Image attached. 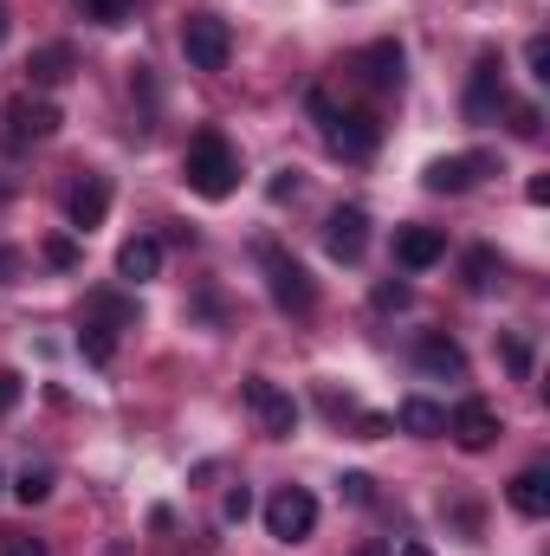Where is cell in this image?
<instances>
[{
  "mask_svg": "<svg viewBox=\"0 0 550 556\" xmlns=\"http://www.w3.org/2000/svg\"><path fill=\"white\" fill-rule=\"evenodd\" d=\"M7 130H13V142H46L59 130V111L46 98H13L7 104Z\"/></svg>",
  "mask_w": 550,
  "mask_h": 556,
  "instance_id": "obj_13",
  "label": "cell"
},
{
  "mask_svg": "<svg viewBox=\"0 0 550 556\" xmlns=\"http://www.w3.org/2000/svg\"><path fill=\"white\" fill-rule=\"evenodd\" d=\"M499 278H505V260H499L492 247H479V253H466V285H473V291H492Z\"/></svg>",
  "mask_w": 550,
  "mask_h": 556,
  "instance_id": "obj_22",
  "label": "cell"
},
{
  "mask_svg": "<svg viewBox=\"0 0 550 556\" xmlns=\"http://www.w3.org/2000/svg\"><path fill=\"white\" fill-rule=\"evenodd\" d=\"M505 363H512L518 376H532V343H525V337H505Z\"/></svg>",
  "mask_w": 550,
  "mask_h": 556,
  "instance_id": "obj_29",
  "label": "cell"
},
{
  "mask_svg": "<svg viewBox=\"0 0 550 556\" xmlns=\"http://www.w3.org/2000/svg\"><path fill=\"white\" fill-rule=\"evenodd\" d=\"M85 317L104 324V330H130V324H137V304L117 298V291H91V298H85Z\"/></svg>",
  "mask_w": 550,
  "mask_h": 556,
  "instance_id": "obj_18",
  "label": "cell"
},
{
  "mask_svg": "<svg viewBox=\"0 0 550 556\" xmlns=\"http://www.w3.org/2000/svg\"><path fill=\"white\" fill-rule=\"evenodd\" d=\"M155 273H162V240L137 233V240H124V247H117V278L142 285V278H155Z\"/></svg>",
  "mask_w": 550,
  "mask_h": 556,
  "instance_id": "obj_16",
  "label": "cell"
},
{
  "mask_svg": "<svg viewBox=\"0 0 550 556\" xmlns=\"http://www.w3.org/2000/svg\"><path fill=\"white\" fill-rule=\"evenodd\" d=\"M343 492H350V498H357V505H370V498H376V492H370V479H363V472H350V479H343Z\"/></svg>",
  "mask_w": 550,
  "mask_h": 556,
  "instance_id": "obj_33",
  "label": "cell"
},
{
  "mask_svg": "<svg viewBox=\"0 0 550 556\" xmlns=\"http://www.w3.org/2000/svg\"><path fill=\"white\" fill-rule=\"evenodd\" d=\"M525 201H532V207H545V201H550V175H532V188H525Z\"/></svg>",
  "mask_w": 550,
  "mask_h": 556,
  "instance_id": "obj_34",
  "label": "cell"
},
{
  "mask_svg": "<svg viewBox=\"0 0 550 556\" xmlns=\"http://www.w3.org/2000/svg\"><path fill=\"white\" fill-rule=\"evenodd\" d=\"M46 266L72 273V266H78V240H65V233H59V240H46Z\"/></svg>",
  "mask_w": 550,
  "mask_h": 556,
  "instance_id": "obj_25",
  "label": "cell"
},
{
  "mask_svg": "<svg viewBox=\"0 0 550 556\" xmlns=\"http://www.w3.org/2000/svg\"><path fill=\"white\" fill-rule=\"evenodd\" d=\"M512 130H518V137H538V130H545V117H538L532 104H518V111H512Z\"/></svg>",
  "mask_w": 550,
  "mask_h": 556,
  "instance_id": "obj_31",
  "label": "cell"
},
{
  "mask_svg": "<svg viewBox=\"0 0 550 556\" xmlns=\"http://www.w3.org/2000/svg\"><path fill=\"white\" fill-rule=\"evenodd\" d=\"M525 65H532L538 85H550V39H532V46H525Z\"/></svg>",
  "mask_w": 550,
  "mask_h": 556,
  "instance_id": "obj_27",
  "label": "cell"
},
{
  "mask_svg": "<svg viewBox=\"0 0 550 556\" xmlns=\"http://www.w3.org/2000/svg\"><path fill=\"white\" fill-rule=\"evenodd\" d=\"M20 273H26V253L20 247H0V285H20Z\"/></svg>",
  "mask_w": 550,
  "mask_h": 556,
  "instance_id": "obj_28",
  "label": "cell"
},
{
  "mask_svg": "<svg viewBox=\"0 0 550 556\" xmlns=\"http://www.w3.org/2000/svg\"><path fill=\"white\" fill-rule=\"evenodd\" d=\"M285 194H298V175L285 168V175H273V201H285Z\"/></svg>",
  "mask_w": 550,
  "mask_h": 556,
  "instance_id": "obj_36",
  "label": "cell"
},
{
  "mask_svg": "<svg viewBox=\"0 0 550 556\" xmlns=\"http://www.w3.org/2000/svg\"><path fill=\"white\" fill-rule=\"evenodd\" d=\"M247 408H253V420H260L273 440H291V433H298V402L278 389L273 376H253V382H247Z\"/></svg>",
  "mask_w": 550,
  "mask_h": 556,
  "instance_id": "obj_6",
  "label": "cell"
},
{
  "mask_svg": "<svg viewBox=\"0 0 550 556\" xmlns=\"http://www.w3.org/2000/svg\"><path fill=\"white\" fill-rule=\"evenodd\" d=\"M396 556H434V551H427V544H414V538H409V544H402Z\"/></svg>",
  "mask_w": 550,
  "mask_h": 556,
  "instance_id": "obj_37",
  "label": "cell"
},
{
  "mask_svg": "<svg viewBox=\"0 0 550 556\" xmlns=\"http://www.w3.org/2000/svg\"><path fill=\"white\" fill-rule=\"evenodd\" d=\"M402 433H414V440H440V433H447V408H434V402H421V395H414V402H402Z\"/></svg>",
  "mask_w": 550,
  "mask_h": 556,
  "instance_id": "obj_20",
  "label": "cell"
},
{
  "mask_svg": "<svg viewBox=\"0 0 550 556\" xmlns=\"http://www.w3.org/2000/svg\"><path fill=\"white\" fill-rule=\"evenodd\" d=\"M447 433H453L466 453H486V446L499 440V415H492L486 402H460V408L447 415Z\"/></svg>",
  "mask_w": 550,
  "mask_h": 556,
  "instance_id": "obj_11",
  "label": "cell"
},
{
  "mask_svg": "<svg viewBox=\"0 0 550 556\" xmlns=\"http://www.w3.org/2000/svg\"><path fill=\"white\" fill-rule=\"evenodd\" d=\"M357 65H363V78H370L376 91H396V85H402V46H396V39H376Z\"/></svg>",
  "mask_w": 550,
  "mask_h": 556,
  "instance_id": "obj_17",
  "label": "cell"
},
{
  "mask_svg": "<svg viewBox=\"0 0 550 556\" xmlns=\"http://www.w3.org/2000/svg\"><path fill=\"white\" fill-rule=\"evenodd\" d=\"M247 511H253V492L234 485V492H227V525H247Z\"/></svg>",
  "mask_w": 550,
  "mask_h": 556,
  "instance_id": "obj_30",
  "label": "cell"
},
{
  "mask_svg": "<svg viewBox=\"0 0 550 556\" xmlns=\"http://www.w3.org/2000/svg\"><path fill=\"white\" fill-rule=\"evenodd\" d=\"M0 39H7V7H0Z\"/></svg>",
  "mask_w": 550,
  "mask_h": 556,
  "instance_id": "obj_39",
  "label": "cell"
},
{
  "mask_svg": "<svg viewBox=\"0 0 550 556\" xmlns=\"http://www.w3.org/2000/svg\"><path fill=\"white\" fill-rule=\"evenodd\" d=\"M357 556H389V551H383V544H363V551H357Z\"/></svg>",
  "mask_w": 550,
  "mask_h": 556,
  "instance_id": "obj_38",
  "label": "cell"
},
{
  "mask_svg": "<svg viewBox=\"0 0 550 556\" xmlns=\"http://www.w3.org/2000/svg\"><path fill=\"white\" fill-rule=\"evenodd\" d=\"M26 78H33L39 91L65 85V78H72V52H65V46H46V52H33V59H26Z\"/></svg>",
  "mask_w": 550,
  "mask_h": 556,
  "instance_id": "obj_19",
  "label": "cell"
},
{
  "mask_svg": "<svg viewBox=\"0 0 550 556\" xmlns=\"http://www.w3.org/2000/svg\"><path fill=\"white\" fill-rule=\"evenodd\" d=\"M266 531H273L278 544H304L317 531V498L304 485H278L273 498H266Z\"/></svg>",
  "mask_w": 550,
  "mask_h": 556,
  "instance_id": "obj_5",
  "label": "cell"
},
{
  "mask_svg": "<svg viewBox=\"0 0 550 556\" xmlns=\"http://www.w3.org/2000/svg\"><path fill=\"white\" fill-rule=\"evenodd\" d=\"M304 111L317 117V130H324V142H330V155H343V162H370V155H376L383 124H376L370 111H337L324 91H311V98H304Z\"/></svg>",
  "mask_w": 550,
  "mask_h": 556,
  "instance_id": "obj_1",
  "label": "cell"
},
{
  "mask_svg": "<svg viewBox=\"0 0 550 556\" xmlns=\"http://www.w3.org/2000/svg\"><path fill=\"white\" fill-rule=\"evenodd\" d=\"M130 7H137V0H85V20H98V26H124Z\"/></svg>",
  "mask_w": 550,
  "mask_h": 556,
  "instance_id": "obj_24",
  "label": "cell"
},
{
  "mask_svg": "<svg viewBox=\"0 0 550 556\" xmlns=\"http://www.w3.org/2000/svg\"><path fill=\"white\" fill-rule=\"evenodd\" d=\"M505 65L486 52L479 65H473V91H466V117L473 124H486V117H499V104H505V78H499Z\"/></svg>",
  "mask_w": 550,
  "mask_h": 556,
  "instance_id": "obj_12",
  "label": "cell"
},
{
  "mask_svg": "<svg viewBox=\"0 0 550 556\" xmlns=\"http://www.w3.org/2000/svg\"><path fill=\"white\" fill-rule=\"evenodd\" d=\"M479 175H486V155H440V162H427L421 181H427L434 194H466Z\"/></svg>",
  "mask_w": 550,
  "mask_h": 556,
  "instance_id": "obj_14",
  "label": "cell"
},
{
  "mask_svg": "<svg viewBox=\"0 0 550 556\" xmlns=\"http://www.w3.org/2000/svg\"><path fill=\"white\" fill-rule=\"evenodd\" d=\"M13 402H20V376H7V369H0V408H13Z\"/></svg>",
  "mask_w": 550,
  "mask_h": 556,
  "instance_id": "obj_35",
  "label": "cell"
},
{
  "mask_svg": "<svg viewBox=\"0 0 550 556\" xmlns=\"http://www.w3.org/2000/svg\"><path fill=\"white\" fill-rule=\"evenodd\" d=\"M78 350L104 369L111 356H117V330H104V324H91V317H78Z\"/></svg>",
  "mask_w": 550,
  "mask_h": 556,
  "instance_id": "obj_21",
  "label": "cell"
},
{
  "mask_svg": "<svg viewBox=\"0 0 550 556\" xmlns=\"http://www.w3.org/2000/svg\"><path fill=\"white\" fill-rule=\"evenodd\" d=\"M253 253H260V266H266V291H273L278 311H285V317H311V311H317V285H311V273H304L278 240H260Z\"/></svg>",
  "mask_w": 550,
  "mask_h": 556,
  "instance_id": "obj_3",
  "label": "cell"
},
{
  "mask_svg": "<svg viewBox=\"0 0 550 556\" xmlns=\"http://www.w3.org/2000/svg\"><path fill=\"white\" fill-rule=\"evenodd\" d=\"M414 369L434 376V382H466V350H460L447 330H427V337L414 343Z\"/></svg>",
  "mask_w": 550,
  "mask_h": 556,
  "instance_id": "obj_8",
  "label": "cell"
},
{
  "mask_svg": "<svg viewBox=\"0 0 550 556\" xmlns=\"http://www.w3.org/2000/svg\"><path fill=\"white\" fill-rule=\"evenodd\" d=\"M182 175H188V188L201 201H227L234 181H240V155H234V142L221 137V130H201V137L188 142V155H182Z\"/></svg>",
  "mask_w": 550,
  "mask_h": 556,
  "instance_id": "obj_2",
  "label": "cell"
},
{
  "mask_svg": "<svg viewBox=\"0 0 550 556\" xmlns=\"http://www.w3.org/2000/svg\"><path fill=\"white\" fill-rule=\"evenodd\" d=\"M65 214H72V227H78V233L104 227V214H111V181H104V175H78V181H72V194H65Z\"/></svg>",
  "mask_w": 550,
  "mask_h": 556,
  "instance_id": "obj_9",
  "label": "cell"
},
{
  "mask_svg": "<svg viewBox=\"0 0 550 556\" xmlns=\"http://www.w3.org/2000/svg\"><path fill=\"white\" fill-rule=\"evenodd\" d=\"M324 247H330V260L357 266V260L370 253V214H363V207H337V214L324 220Z\"/></svg>",
  "mask_w": 550,
  "mask_h": 556,
  "instance_id": "obj_7",
  "label": "cell"
},
{
  "mask_svg": "<svg viewBox=\"0 0 550 556\" xmlns=\"http://www.w3.org/2000/svg\"><path fill=\"white\" fill-rule=\"evenodd\" d=\"M402 304H409V285L402 278H383L376 285V311H402Z\"/></svg>",
  "mask_w": 550,
  "mask_h": 556,
  "instance_id": "obj_26",
  "label": "cell"
},
{
  "mask_svg": "<svg viewBox=\"0 0 550 556\" xmlns=\"http://www.w3.org/2000/svg\"><path fill=\"white\" fill-rule=\"evenodd\" d=\"M505 498H512V511H518V518H545V511H550V472H545V466H525V472L512 479V492H505Z\"/></svg>",
  "mask_w": 550,
  "mask_h": 556,
  "instance_id": "obj_15",
  "label": "cell"
},
{
  "mask_svg": "<svg viewBox=\"0 0 550 556\" xmlns=\"http://www.w3.org/2000/svg\"><path fill=\"white\" fill-rule=\"evenodd\" d=\"M46 492H52V472H46V466H26V472L13 479V498H20V505H39Z\"/></svg>",
  "mask_w": 550,
  "mask_h": 556,
  "instance_id": "obj_23",
  "label": "cell"
},
{
  "mask_svg": "<svg viewBox=\"0 0 550 556\" xmlns=\"http://www.w3.org/2000/svg\"><path fill=\"white\" fill-rule=\"evenodd\" d=\"M7 556H52L39 538H7Z\"/></svg>",
  "mask_w": 550,
  "mask_h": 556,
  "instance_id": "obj_32",
  "label": "cell"
},
{
  "mask_svg": "<svg viewBox=\"0 0 550 556\" xmlns=\"http://www.w3.org/2000/svg\"><path fill=\"white\" fill-rule=\"evenodd\" d=\"M440 260H447V233H440V227H396V266L427 273V266H440Z\"/></svg>",
  "mask_w": 550,
  "mask_h": 556,
  "instance_id": "obj_10",
  "label": "cell"
},
{
  "mask_svg": "<svg viewBox=\"0 0 550 556\" xmlns=\"http://www.w3.org/2000/svg\"><path fill=\"white\" fill-rule=\"evenodd\" d=\"M182 52H188L195 72H227V52H234L227 20H221V13H188V26H182Z\"/></svg>",
  "mask_w": 550,
  "mask_h": 556,
  "instance_id": "obj_4",
  "label": "cell"
}]
</instances>
